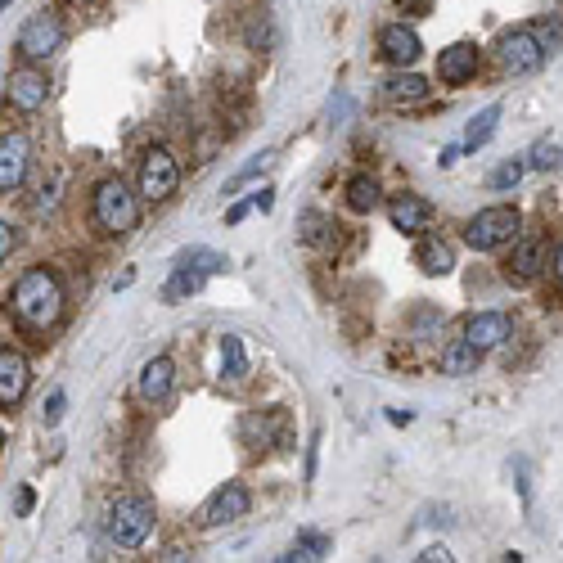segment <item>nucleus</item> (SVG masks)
Listing matches in <instances>:
<instances>
[{
  "instance_id": "nucleus-6",
  "label": "nucleus",
  "mask_w": 563,
  "mask_h": 563,
  "mask_svg": "<svg viewBox=\"0 0 563 563\" xmlns=\"http://www.w3.org/2000/svg\"><path fill=\"white\" fill-rule=\"evenodd\" d=\"M140 194H145L149 203H163L176 194V185H181V167H176V158L167 154L163 145L145 149V158H140Z\"/></svg>"
},
{
  "instance_id": "nucleus-2",
  "label": "nucleus",
  "mask_w": 563,
  "mask_h": 563,
  "mask_svg": "<svg viewBox=\"0 0 563 563\" xmlns=\"http://www.w3.org/2000/svg\"><path fill=\"white\" fill-rule=\"evenodd\" d=\"M91 217H95V226H100L104 235H131L136 221H140V203H136V194L127 190V181L109 176V181L95 185Z\"/></svg>"
},
{
  "instance_id": "nucleus-36",
  "label": "nucleus",
  "mask_w": 563,
  "mask_h": 563,
  "mask_svg": "<svg viewBox=\"0 0 563 563\" xmlns=\"http://www.w3.org/2000/svg\"><path fill=\"white\" fill-rule=\"evenodd\" d=\"M248 208H253V199H248V203H235V208L226 212V221H230V226H239V221L248 217Z\"/></svg>"
},
{
  "instance_id": "nucleus-15",
  "label": "nucleus",
  "mask_w": 563,
  "mask_h": 563,
  "mask_svg": "<svg viewBox=\"0 0 563 563\" xmlns=\"http://www.w3.org/2000/svg\"><path fill=\"white\" fill-rule=\"evenodd\" d=\"M172 361L167 356H154V361H145V370H140V397L149 401V406H158V401H167V392H172Z\"/></svg>"
},
{
  "instance_id": "nucleus-23",
  "label": "nucleus",
  "mask_w": 563,
  "mask_h": 563,
  "mask_svg": "<svg viewBox=\"0 0 563 563\" xmlns=\"http://www.w3.org/2000/svg\"><path fill=\"white\" fill-rule=\"evenodd\" d=\"M221 374H226V379H244V374H248L244 338H235V334L221 338Z\"/></svg>"
},
{
  "instance_id": "nucleus-8",
  "label": "nucleus",
  "mask_w": 563,
  "mask_h": 563,
  "mask_svg": "<svg viewBox=\"0 0 563 563\" xmlns=\"http://www.w3.org/2000/svg\"><path fill=\"white\" fill-rule=\"evenodd\" d=\"M28 158H32L28 136H23V131H5V140H0V194H10L23 185Z\"/></svg>"
},
{
  "instance_id": "nucleus-38",
  "label": "nucleus",
  "mask_w": 563,
  "mask_h": 563,
  "mask_svg": "<svg viewBox=\"0 0 563 563\" xmlns=\"http://www.w3.org/2000/svg\"><path fill=\"white\" fill-rule=\"evenodd\" d=\"M460 149H464V145H451V149H442V167H451L455 158H460Z\"/></svg>"
},
{
  "instance_id": "nucleus-40",
  "label": "nucleus",
  "mask_w": 563,
  "mask_h": 563,
  "mask_svg": "<svg viewBox=\"0 0 563 563\" xmlns=\"http://www.w3.org/2000/svg\"><path fill=\"white\" fill-rule=\"evenodd\" d=\"M28 509H32V491L23 487V491H19V514H28Z\"/></svg>"
},
{
  "instance_id": "nucleus-14",
  "label": "nucleus",
  "mask_w": 563,
  "mask_h": 563,
  "mask_svg": "<svg viewBox=\"0 0 563 563\" xmlns=\"http://www.w3.org/2000/svg\"><path fill=\"white\" fill-rule=\"evenodd\" d=\"M28 379H32L28 361L5 347V352H0V401H5V406H19L23 392H28Z\"/></svg>"
},
{
  "instance_id": "nucleus-10",
  "label": "nucleus",
  "mask_w": 563,
  "mask_h": 563,
  "mask_svg": "<svg viewBox=\"0 0 563 563\" xmlns=\"http://www.w3.org/2000/svg\"><path fill=\"white\" fill-rule=\"evenodd\" d=\"M379 50H383V59H388V64H397V68H410L419 55H424L419 32L406 28V23H388V28L379 32Z\"/></svg>"
},
{
  "instance_id": "nucleus-1",
  "label": "nucleus",
  "mask_w": 563,
  "mask_h": 563,
  "mask_svg": "<svg viewBox=\"0 0 563 563\" xmlns=\"http://www.w3.org/2000/svg\"><path fill=\"white\" fill-rule=\"evenodd\" d=\"M10 307H14V316H19L23 325L50 329L59 320V311H64V289H59L55 275L37 266V271H28L19 284H14Z\"/></svg>"
},
{
  "instance_id": "nucleus-11",
  "label": "nucleus",
  "mask_w": 563,
  "mask_h": 563,
  "mask_svg": "<svg viewBox=\"0 0 563 563\" xmlns=\"http://www.w3.org/2000/svg\"><path fill=\"white\" fill-rule=\"evenodd\" d=\"M248 487H239V482H226V487L217 491V496L208 500V509H203V523L208 527H221V523H235V518L248 514Z\"/></svg>"
},
{
  "instance_id": "nucleus-13",
  "label": "nucleus",
  "mask_w": 563,
  "mask_h": 563,
  "mask_svg": "<svg viewBox=\"0 0 563 563\" xmlns=\"http://www.w3.org/2000/svg\"><path fill=\"white\" fill-rule=\"evenodd\" d=\"M464 338H469L473 347H482V352H491V347H500L509 338V316L505 311H478V316L464 325Z\"/></svg>"
},
{
  "instance_id": "nucleus-7",
  "label": "nucleus",
  "mask_w": 563,
  "mask_h": 563,
  "mask_svg": "<svg viewBox=\"0 0 563 563\" xmlns=\"http://www.w3.org/2000/svg\"><path fill=\"white\" fill-rule=\"evenodd\" d=\"M59 46H64V23H59L55 10H41L23 23V32H19V55L23 59H50Z\"/></svg>"
},
{
  "instance_id": "nucleus-39",
  "label": "nucleus",
  "mask_w": 563,
  "mask_h": 563,
  "mask_svg": "<svg viewBox=\"0 0 563 563\" xmlns=\"http://www.w3.org/2000/svg\"><path fill=\"white\" fill-rule=\"evenodd\" d=\"M419 559H424V563H437V559H451V554H446V550H424Z\"/></svg>"
},
{
  "instance_id": "nucleus-20",
  "label": "nucleus",
  "mask_w": 563,
  "mask_h": 563,
  "mask_svg": "<svg viewBox=\"0 0 563 563\" xmlns=\"http://www.w3.org/2000/svg\"><path fill=\"white\" fill-rule=\"evenodd\" d=\"M203 280H208V275H203V271H194V266H176V262H172V280L163 284V302L194 298V293L203 289Z\"/></svg>"
},
{
  "instance_id": "nucleus-24",
  "label": "nucleus",
  "mask_w": 563,
  "mask_h": 563,
  "mask_svg": "<svg viewBox=\"0 0 563 563\" xmlns=\"http://www.w3.org/2000/svg\"><path fill=\"white\" fill-rule=\"evenodd\" d=\"M347 208L352 212H374L379 208V185H374L370 176H352V181H347Z\"/></svg>"
},
{
  "instance_id": "nucleus-37",
  "label": "nucleus",
  "mask_w": 563,
  "mask_h": 563,
  "mask_svg": "<svg viewBox=\"0 0 563 563\" xmlns=\"http://www.w3.org/2000/svg\"><path fill=\"white\" fill-rule=\"evenodd\" d=\"M554 280H559V284H563V244H559V248H554Z\"/></svg>"
},
{
  "instance_id": "nucleus-26",
  "label": "nucleus",
  "mask_w": 563,
  "mask_h": 563,
  "mask_svg": "<svg viewBox=\"0 0 563 563\" xmlns=\"http://www.w3.org/2000/svg\"><path fill=\"white\" fill-rule=\"evenodd\" d=\"M176 266H194V271H203V275H221L230 262L221 253H212V248H190V253L176 257Z\"/></svg>"
},
{
  "instance_id": "nucleus-32",
  "label": "nucleus",
  "mask_w": 563,
  "mask_h": 563,
  "mask_svg": "<svg viewBox=\"0 0 563 563\" xmlns=\"http://www.w3.org/2000/svg\"><path fill=\"white\" fill-rule=\"evenodd\" d=\"M64 406H68L64 388H55L50 392V401H46V410H41V419H46V424H59V419H64Z\"/></svg>"
},
{
  "instance_id": "nucleus-22",
  "label": "nucleus",
  "mask_w": 563,
  "mask_h": 563,
  "mask_svg": "<svg viewBox=\"0 0 563 563\" xmlns=\"http://www.w3.org/2000/svg\"><path fill=\"white\" fill-rule=\"evenodd\" d=\"M478 361H482V347H473L469 338H460V343H451L442 352V370L446 374H473L478 370Z\"/></svg>"
},
{
  "instance_id": "nucleus-16",
  "label": "nucleus",
  "mask_w": 563,
  "mask_h": 563,
  "mask_svg": "<svg viewBox=\"0 0 563 563\" xmlns=\"http://www.w3.org/2000/svg\"><path fill=\"white\" fill-rule=\"evenodd\" d=\"M388 217H392V226H397V230H406V235H419V230L428 226V217H433V208H428L424 199H415V194H401V199H392Z\"/></svg>"
},
{
  "instance_id": "nucleus-28",
  "label": "nucleus",
  "mask_w": 563,
  "mask_h": 563,
  "mask_svg": "<svg viewBox=\"0 0 563 563\" xmlns=\"http://www.w3.org/2000/svg\"><path fill=\"white\" fill-rule=\"evenodd\" d=\"M559 163H563V149L554 145V140H536L532 154H527V167H532V172H554Z\"/></svg>"
},
{
  "instance_id": "nucleus-34",
  "label": "nucleus",
  "mask_w": 563,
  "mask_h": 563,
  "mask_svg": "<svg viewBox=\"0 0 563 563\" xmlns=\"http://www.w3.org/2000/svg\"><path fill=\"white\" fill-rule=\"evenodd\" d=\"M397 5L406 14H428V10H433V0H397Z\"/></svg>"
},
{
  "instance_id": "nucleus-21",
  "label": "nucleus",
  "mask_w": 563,
  "mask_h": 563,
  "mask_svg": "<svg viewBox=\"0 0 563 563\" xmlns=\"http://www.w3.org/2000/svg\"><path fill=\"white\" fill-rule=\"evenodd\" d=\"M334 221L325 217V212H316V208H307L298 217V239L302 244H311V248H320V244H329V239H334Z\"/></svg>"
},
{
  "instance_id": "nucleus-41",
  "label": "nucleus",
  "mask_w": 563,
  "mask_h": 563,
  "mask_svg": "<svg viewBox=\"0 0 563 563\" xmlns=\"http://www.w3.org/2000/svg\"><path fill=\"white\" fill-rule=\"evenodd\" d=\"M0 5H5V10H10V0H0Z\"/></svg>"
},
{
  "instance_id": "nucleus-17",
  "label": "nucleus",
  "mask_w": 563,
  "mask_h": 563,
  "mask_svg": "<svg viewBox=\"0 0 563 563\" xmlns=\"http://www.w3.org/2000/svg\"><path fill=\"white\" fill-rule=\"evenodd\" d=\"M541 253H545V244H541L536 235H532V239H523V244L514 248V257L505 262L509 284H527V280H532V275L541 271Z\"/></svg>"
},
{
  "instance_id": "nucleus-18",
  "label": "nucleus",
  "mask_w": 563,
  "mask_h": 563,
  "mask_svg": "<svg viewBox=\"0 0 563 563\" xmlns=\"http://www.w3.org/2000/svg\"><path fill=\"white\" fill-rule=\"evenodd\" d=\"M415 262H419V271H424V275H446L455 266V253H451V244H446V239L424 235V239H419V248H415Z\"/></svg>"
},
{
  "instance_id": "nucleus-35",
  "label": "nucleus",
  "mask_w": 563,
  "mask_h": 563,
  "mask_svg": "<svg viewBox=\"0 0 563 563\" xmlns=\"http://www.w3.org/2000/svg\"><path fill=\"white\" fill-rule=\"evenodd\" d=\"M10 248H14V226L5 221V226H0V257H10Z\"/></svg>"
},
{
  "instance_id": "nucleus-19",
  "label": "nucleus",
  "mask_w": 563,
  "mask_h": 563,
  "mask_svg": "<svg viewBox=\"0 0 563 563\" xmlns=\"http://www.w3.org/2000/svg\"><path fill=\"white\" fill-rule=\"evenodd\" d=\"M424 95H428V82L424 77H415V73H397V77L383 82V100L388 104H419Z\"/></svg>"
},
{
  "instance_id": "nucleus-4",
  "label": "nucleus",
  "mask_w": 563,
  "mask_h": 563,
  "mask_svg": "<svg viewBox=\"0 0 563 563\" xmlns=\"http://www.w3.org/2000/svg\"><path fill=\"white\" fill-rule=\"evenodd\" d=\"M496 55H500V68H505V73L527 77V73H536V68L545 64L550 46L541 41V32H536V28H514V32H505V37H500Z\"/></svg>"
},
{
  "instance_id": "nucleus-33",
  "label": "nucleus",
  "mask_w": 563,
  "mask_h": 563,
  "mask_svg": "<svg viewBox=\"0 0 563 563\" xmlns=\"http://www.w3.org/2000/svg\"><path fill=\"white\" fill-rule=\"evenodd\" d=\"M253 208H257V212H271V208H275V190H271V185L253 194Z\"/></svg>"
},
{
  "instance_id": "nucleus-12",
  "label": "nucleus",
  "mask_w": 563,
  "mask_h": 563,
  "mask_svg": "<svg viewBox=\"0 0 563 563\" xmlns=\"http://www.w3.org/2000/svg\"><path fill=\"white\" fill-rule=\"evenodd\" d=\"M473 73H478V46H469V41H455V46H446L442 55H437V77H442L446 86L469 82Z\"/></svg>"
},
{
  "instance_id": "nucleus-31",
  "label": "nucleus",
  "mask_w": 563,
  "mask_h": 563,
  "mask_svg": "<svg viewBox=\"0 0 563 563\" xmlns=\"http://www.w3.org/2000/svg\"><path fill=\"white\" fill-rule=\"evenodd\" d=\"M266 163H271V154H257V158H253V163H248V167H239V172H235V176H230V181H226V194H235L239 185H248V181H253L257 172H262Z\"/></svg>"
},
{
  "instance_id": "nucleus-25",
  "label": "nucleus",
  "mask_w": 563,
  "mask_h": 563,
  "mask_svg": "<svg viewBox=\"0 0 563 563\" xmlns=\"http://www.w3.org/2000/svg\"><path fill=\"white\" fill-rule=\"evenodd\" d=\"M496 122H500V109L491 104V109H482L478 118L469 122V131H464V149H482L491 136H496Z\"/></svg>"
},
{
  "instance_id": "nucleus-9",
  "label": "nucleus",
  "mask_w": 563,
  "mask_h": 563,
  "mask_svg": "<svg viewBox=\"0 0 563 563\" xmlns=\"http://www.w3.org/2000/svg\"><path fill=\"white\" fill-rule=\"evenodd\" d=\"M5 95H10L14 109L37 113L41 104L50 100V82H46V73H37V68H14V73L5 77Z\"/></svg>"
},
{
  "instance_id": "nucleus-3",
  "label": "nucleus",
  "mask_w": 563,
  "mask_h": 563,
  "mask_svg": "<svg viewBox=\"0 0 563 563\" xmlns=\"http://www.w3.org/2000/svg\"><path fill=\"white\" fill-rule=\"evenodd\" d=\"M149 527H154V505H149L145 496H122L118 505L109 509V541L122 545V550L145 545Z\"/></svg>"
},
{
  "instance_id": "nucleus-30",
  "label": "nucleus",
  "mask_w": 563,
  "mask_h": 563,
  "mask_svg": "<svg viewBox=\"0 0 563 563\" xmlns=\"http://www.w3.org/2000/svg\"><path fill=\"white\" fill-rule=\"evenodd\" d=\"M271 41H275L271 23H266V14L257 10L253 19H248V46H253V50H266V46H271Z\"/></svg>"
},
{
  "instance_id": "nucleus-27",
  "label": "nucleus",
  "mask_w": 563,
  "mask_h": 563,
  "mask_svg": "<svg viewBox=\"0 0 563 563\" xmlns=\"http://www.w3.org/2000/svg\"><path fill=\"white\" fill-rule=\"evenodd\" d=\"M325 554H329V536L307 532V536H298V541H293V550L280 554V559H325Z\"/></svg>"
},
{
  "instance_id": "nucleus-29",
  "label": "nucleus",
  "mask_w": 563,
  "mask_h": 563,
  "mask_svg": "<svg viewBox=\"0 0 563 563\" xmlns=\"http://www.w3.org/2000/svg\"><path fill=\"white\" fill-rule=\"evenodd\" d=\"M523 172H527V163H523V158H509V163H500V167H496V176H491V185H496V190H514V185L523 181Z\"/></svg>"
},
{
  "instance_id": "nucleus-5",
  "label": "nucleus",
  "mask_w": 563,
  "mask_h": 563,
  "mask_svg": "<svg viewBox=\"0 0 563 563\" xmlns=\"http://www.w3.org/2000/svg\"><path fill=\"white\" fill-rule=\"evenodd\" d=\"M464 239H469V248H478V253H491V248L500 244H514L518 239V212L514 208H482L478 217L464 226Z\"/></svg>"
}]
</instances>
